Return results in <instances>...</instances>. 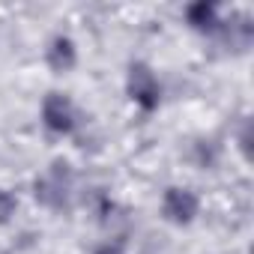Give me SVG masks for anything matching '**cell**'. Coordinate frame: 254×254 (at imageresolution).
Returning a JSON list of instances; mask_svg holds the SVG:
<instances>
[{"label": "cell", "instance_id": "8", "mask_svg": "<svg viewBox=\"0 0 254 254\" xmlns=\"http://www.w3.org/2000/svg\"><path fill=\"white\" fill-rule=\"evenodd\" d=\"M96 254H123V251H120V245H111V242H108V245H99Z\"/></svg>", "mask_w": 254, "mask_h": 254}, {"label": "cell", "instance_id": "7", "mask_svg": "<svg viewBox=\"0 0 254 254\" xmlns=\"http://www.w3.org/2000/svg\"><path fill=\"white\" fill-rule=\"evenodd\" d=\"M12 212H15V197H12L9 191L0 189V224L9 221V215H12Z\"/></svg>", "mask_w": 254, "mask_h": 254}, {"label": "cell", "instance_id": "2", "mask_svg": "<svg viewBox=\"0 0 254 254\" xmlns=\"http://www.w3.org/2000/svg\"><path fill=\"white\" fill-rule=\"evenodd\" d=\"M42 123L48 126L51 132L57 135H66L72 132V126H75V114H72V102L60 93H51L45 102H42Z\"/></svg>", "mask_w": 254, "mask_h": 254}, {"label": "cell", "instance_id": "6", "mask_svg": "<svg viewBox=\"0 0 254 254\" xmlns=\"http://www.w3.org/2000/svg\"><path fill=\"white\" fill-rule=\"evenodd\" d=\"M186 18L197 30H212L215 27V6L212 3H191L186 9Z\"/></svg>", "mask_w": 254, "mask_h": 254}, {"label": "cell", "instance_id": "4", "mask_svg": "<svg viewBox=\"0 0 254 254\" xmlns=\"http://www.w3.org/2000/svg\"><path fill=\"white\" fill-rule=\"evenodd\" d=\"M162 209H165V215L171 221L189 224L197 215V197L189 189H168L165 191V200H162Z\"/></svg>", "mask_w": 254, "mask_h": 254}, {"label": "cell", "instance_id": "1", "mask_svg": "<svg viewBox=\"0 0 254 254\" xmlns=\"http://www.w3.org/2000/svg\"><path fill=\"white\" fill-rule=\"evenodd\" d=\"M129 96L135 105H141L144 111H153L159 105V81L156 75L150 72V66L144 63H135L129 69Z\"/></svg>", "mask_w": 254, "mask_h": 254}, {"label": "cell", "instance_id": "3", "mask_svg": "<svg viewBox=\"0 0 254 254\" xmlns=\"http://www.w3.org/2000/svg\"><path fill=\"white\" fill-rule=\"evenodd\" d=\"M66 191H69V171H66V165H60V162L51 168L48 177L36 180V197H39L42 203H48V206H63Z\"/></svg>", "mask_w": 254, "mask_h": 254}, {"label": "cell", "instance_id": "5", "mask_svg": "<svg viewBox=\"0 0 254 254\" xmlns=\"http://www.w3.org/2000/svg\"><path fill=\"white\" fill-rule=\"evenodd\" d=\"M48 66L54 72H66V69L75 66V45H72V39L57 36L51 42V48H48Z\"/></svg>", "mask_w": 254, "mask_h": 254}]
</instances>
